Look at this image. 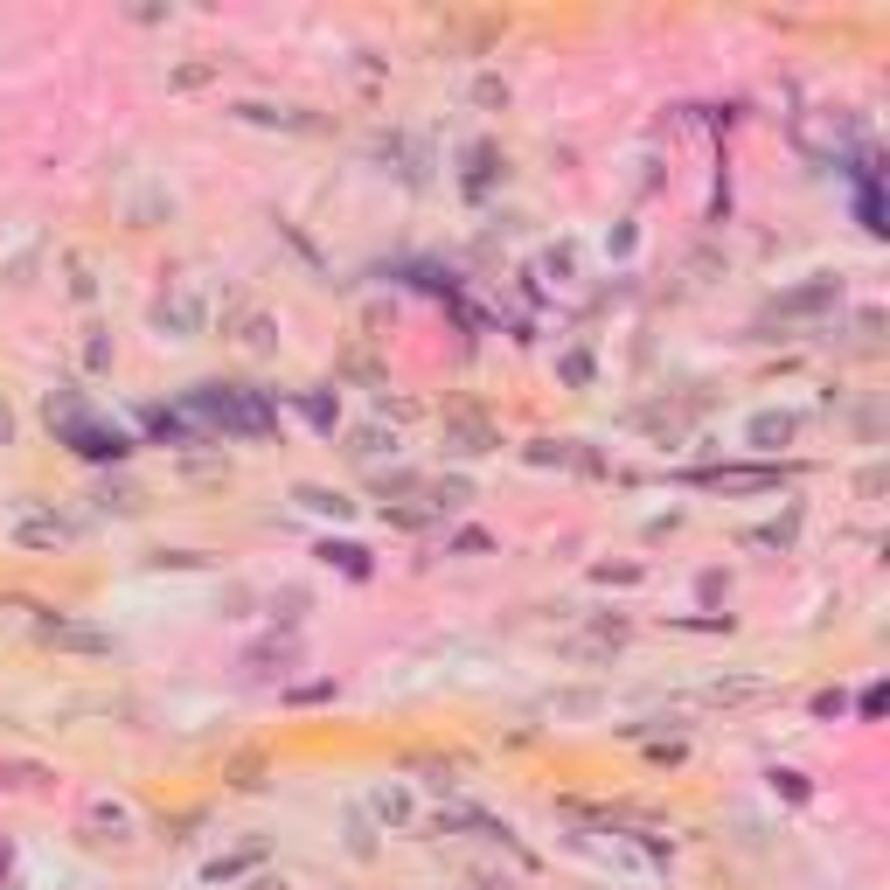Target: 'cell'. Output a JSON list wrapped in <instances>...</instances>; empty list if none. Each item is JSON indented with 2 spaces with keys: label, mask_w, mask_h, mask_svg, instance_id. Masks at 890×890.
<instances>
[{
  "label": "cell",
  "mask_w": 890,
  "mask_h": 890,
  "mask_svg": "<svg viewBox=\"0 0 890 890\" xmlns=\"http://www.w3.org/2000/svg\"><path fill=\"white\" fill-rule=\"evenodd\" d=\"M195 411H202L209 425H223V432H265V425H272V404L251 397V390H237V383H209V390L195 397Z\"/></svg>",
  "instance_id": "obj_1"
},
{
  "label": "cell",
  "mask_w": 890,
  "mask_h": 890,
  "mask_svg": "<svg viewBox=\"0 0 890 890\" xmlns=\"http://www.w3.org/2000/svg\"><path fill=\"white\" fill-rule=\"evenodd\" d=\"M445 445H452V452H487V445H501V439H494V425H487L480 411L452 404V411H445Z\"/></svg>",
  "instance_id": "obj_2"
},
{
  "label": "cell",
  "mask_w": 890,
  "mask_h": 890,
  "mask_svg": "<svg viewBox=\"0 0 890 890\" xmlns=\"http://www.w3.org/2000/svg\"><path fill=\"white\" fill-rule=\"evenodd\" d=\"M42 640H49V647H63V654H112V633L77 626V619H49V626H42Z\"/></svg>",
  "instance_id": "obj_3"
},
{
  "label": "cell",
  "mask_w": 890,
  "mask_h": 890,
  "mask_svg": "<svg viewBox=\"0 0 890 890\" xmlns=\"http://www.w3.org/2000/svg\"><path fill=\"white\" fill-rule=\"evenodd\" d=\"M153 313H160V327H174V334H195V327H202V299H195V293H174V299H160Z\"/></svg>",
  "instance_id": "obj_4"
},
{
  "label": "cell",
  "mask_w": 890,
  "mask_h": 890,
  "mask_svg": "<svg viewBox=\"0 0 890 890\" xmlns=\"http://www.w3.org/2000/svg\"><path fill=\"white\" fill-rule=\"evenodd\" d=\"M14 536H21V543H35V550H56L70 529H63L56 515H21V522H14Z\"/></svg>",
  "instance_id": "obj_5"
},
{
  "label": "cell",
  "mask_w": 890,
  "mask_h": 890,
  "mask_svg": "<svg viewBox=\"0 0 890 890\" xmlns=\"http://www.w3.org/2000/svg\"><path fill=\"white\" fill-rule=\"evenodd\" d=\"M751 696H765V682H710L703 689V703H751Z\"/></svg>",
  "instance_id": "obj_6"
},
{
  "label": "cell",
  "mask_w": 890,
  "mask_h": 890,
  "mask_svg": "<svg viewBox=\"0 0 890 890\" xmlns=\"http://www.w3.org/2000/svg\"><path fill=\"white\" fill-rule=\"evenodd\" d=\"M237 327H244V334H237V341H244V348H258V355H265V348H272V320H265V313H244V320H237Z\"/></svg>",
  "instance_id": "obj_7"
},
{
  "label": "cell",
  "mask_w": 890,
  "mask_h": 890,
  "mask_svg": "<svg viewBox=\"0 0 890 890\" xmlns=\"http://www.w3.org/2000/svg\"><path fill=\"white\" fill-rule=\"evenodd\" d=\"M751 439H758V445H772V439L786 445V439H793V418H758V425H751Z\"/></svg>",
  "instance_id": "obj_8"
},
{
  "label": "cell",
  "mask_w": 890,
  "mask_h": 890,
  "mask_svg": "<svg viewBox=\"0 0 890 890\" xmlns=\"http://www.w3.org/2000/svg\"><path fill=\"white\" fill-rule=\"evenodd\" d=\"M299 501L320 508V515H348V501H341V494H320V487H299Z\"/></svg>",
  "instance_id": "obj_9"
},
{
  "label": "cell",
  "mask_w": 890,
  "mask_h": 890,
  "mask_svg": "<svg viewBox=\"0 0 890 890\" xmlns=\"http://www.w3.org/2000/svg\"><path fill=\"white\" fill-rule=\"evenodd\" d=\"M473 98H480V105H508V84H494V77H480V84H473Z\"/></svg>",
  "instance_id": "obj_10"
},
{
  "label": "cell",
  "mask_w": 890,
  "mask_h": 890,
  "mask_svg": "<svg viewBox=\"0 0 890 890\" xmlns=\"http://www.w3.org/2000/svg\"><path fill=\"white\" fill-rule=\"evenodd\" d=\"M376 807H383V821H404V814H411V800H404V793H383Z\"/></svg>",
  "instance_id": "obj_11"
},
{
  "label": "cell",
  "mask_w": 890,
  "mask_h": 890,
  "mask_svg": "<svg viewBox=\"0 0 890 890\" xmlns=\"http://www.w3.org/2000/svg\"><path fill=\"white\" fill-rule=\"evenodd\" d=\"M14 439V411H7V404H0V445Z\"/></svg>",
  "instance_id": "obj_12"
}]
</instances>
